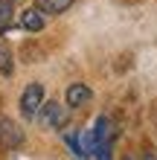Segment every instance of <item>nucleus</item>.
<instances>
[{
	"instance_id": "0eeeda50",
	"label": "nucleus",
	"mask_w": 157,
	"mask_h": 160,
	"mask_svg": "<svg viewBox=\"0 0 157 160\" xmlns=\"http://www.w3.org/2000/svg\"><path fill=\"white\" fill-rule=\"evenodd\" d=\"M15 73V55L9 50V44L0 38V76H12Z\"/></svg>"
},
{
	"instance_id": "f257e3e1",
	"label": "nucleus",
	"mask_w": 157,
	"mask_h": 160,
	"mask_svg": "<svg viewBox=\"0 0 157 160\" xmlns=\"http://www.w3.org/2000/svg\"><path fill=\"white\" fill-rule=\"evenodd\" d=\"M44 102H47V90H44V84L41 82H29L23 88V93H21V114L26 119H35Z\"/></svg>"
},
{
	"instance_id": "f03ea898",
	"label": "nucleus",
	"mask_w": 157,
	"mask_h": 160,
	"mask_svg": "<svg viewBox=\"0 0 157 160\" xmlns=\"http://www.w3.org/2000/svg\"><path fill=\"white\" fill-rule=\"evenodd\" d=\"M41 122V128H61L64 125V119H67V111H64L61 102H44L41 111H38V117H35Z\"/></svg>"
},
{
	"instance_id": "1a4fd4ad",
	"label": "nucleus",
	"mask_w": 157,
	"mask_h": 160,
	"mask_svg": "<svg viewBox=\"0 0 157 160\" xmlns=\"http://www.w3.org/2000/svg\"><path fill=\"white\" fill-rule=\"evenodd\" d=\"M143 160H157V154H154V152H145V154H143Z\"/></svg>"
},
{
	"instance_id": "7ed1b4c3",
	"label": "nucleus",
	"mask_w": 157,
	"mask_h": 160,
	"mask_svg": "<svg viewBox=\"0 0 157 160\" xmlns=\"http://www.w3.org/2000/svg\"><path fill=\"white\" fill-rule=\"evenodd\" d=\"M93 99V90L87 88V84H81V82H73L67 90H64V102H67V108H81V105H87V102Z\"/></svg>"
},
{
	"instance_id": "20e7f679",
	"label": "nucleus",
	"mask_w": 157,
	"mask_h": 160,
	"mask_svg": "<svg viewBox=\"0 0 157 160\" xmlns=\"http://www.w3.org/2000/svg\"><path fill=\"white\" fill-rule=\"evenodd\" d=\"M0 143H3L6 148H21L23 146L21 128H17L12 119H6V117H0Z\"/></svg>"
},
{
	"instance_id": "423d86ee",
	"label": "nucleus",
	"mask_w": 157,
	"mask_h": 160,
	"mask_svg": "<svg viewBox=\"0 0 157 160\" xmlns=\"http://www.w3.org/2000/svg\"><path fill=\"white\" fill-rule=\"evenodd\" d=\"M76 3V0H38V12L47 18V15H61Z\"/></svg>"
},
{
	"instance_id": "9d476101",
	"label": "nucleus",
	"mask_w": 157,
	"mask_h": 160,
	"mask_svg": "<svg viewBox=\"0 0 157 160\" xmlns=\"http://www.w3.org/2000/svg\"><path fill=\"white\" fill-rule=\"evenodd\" d=\"M122 160H137V157H131V154H128V157H122Z\"/></svg>"
},
{
	"instance_id": "39448f33",
	"label": "nucleus",
	"mask_w": 157,
	"mask_h": 160,
	"mask_svg": "<svg viewBox=\"0 0 157 160\" xmlns=\"http://www.w3.org/2000/svg\"><path fill=\"white\" fill-rule=\"evenodd\" d=\"M44 23H47V18L38 12V6H35V9H23V12H21V26H23L26 32H41Z\"/></svg>"
},
{
	"instance_id": "6e6552de",
	"label": "nucleus",
	"mask_w": 157,
	"mask_h": 160,
	"mask_svg": "<svg viewBox=\"0 0 157 160\" xmlns=\"http://www.w3.org/2000/svg\"><path fill=\"white\" fill-rule=\"evenodd\" d=\"M12 15H15V3L12 0H0V32L12 23Z\"/></svg>"
}]
</instances>
